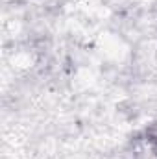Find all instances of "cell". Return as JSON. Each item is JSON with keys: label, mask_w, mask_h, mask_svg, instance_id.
I'll use <instances>...</instances> for the list:
<instances>
[{"label": "cell", "mask_w": 157, "mask_h": 159, "mask_svg": "<svg viewBox=\"0 0 157 159\" xmlns=\"http://www.w3.org/2000/svg\"><path fill=\"white\" fill-rule=\"evenodd\" d=\"M144 144L148 146V150L154 156H157V122L150 124L144 129Z\"/></svg>", "instance_id": "obj_1"}]
</instances>
